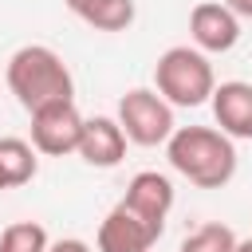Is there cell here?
Here are the masks:
<instances>
[{"label":"cell","mask_w":252,"mask_h":252,"mask_svg":"<svg viewBox=\"0 0 252 252\" xmlns=\"http://www.w3.org/2000/svg\"><path fill=\"white\" fill-rule=\"evenodd\" d=\"M4 189H8V177H4V169H0V193H4Z\"/></svg>","instance_id":"obj_18"},{"label":"cell","mask_w":252,"mask_h":252,"mask_svg":"<svg viewBox=\"0 0 252 252\" xmlns=\"http://www.w3.org/2000/svg\"><path fill=\"white\" fill-rule=\"evenodd\" d=\"M47 252H91V244H87V240L67 236V240H51V248H47Z\"/></svg>","instance_id":"obj_15"},{"label":"cell","mask_w":252,"mask_h":252,"mask_svg":"<svg viewBox=\"0 0 252 252\" xmlns=\"http://www.w3.org/2000/svg\"><path fill=\"white\" fill-rule=\"evenodd\" d=\"M83 114L75 106V98H59L47 102L39 110H32V146L47 158H67L79 154V138H83Z\"/></svg>","instance_id":"obj_6"},{"label":"cell","mask_w":252,"mask_h":252,"mask_svg":"<svg viewBox=\"0 0 252 252\" xmlns=\"http://www.w3.org/2000/svg\"><path fill=\"white\" fill-rule=\"evenodd\" d=\"M165 158L197 189H224L236 177V146L217 126H177L165 142Z\"/></svg>","instance_id":"obj_1"},{"label":"cell","mask_w":252,"mask_h":252,"mask_svg":"<svg viewBox=\"0 0 252 252\" xmlns=\"http://www.w3.org/2000/svg\"><path fill=\"white\" fill-rule=\"evenodd\" d=\"M126 130L118 118H106V114H94L83 122V138H79V158L94 169H114L122 158H126Z\"/></svg>","instance_id":"obj_8"},{"label":"cell","mask_w":252,"mask_h":252,"mask_svg":"<svg viewBox=\"0 0 252 252\" xmlns=\"http://www.w3.org/2000/svg\"><path fill=\"white\" fill-rule=\"evenodd\" d=\"M232 248H236V232L220 220H209V224L193 228L177 252H232Z\"/></svg>","instance_id":"obj_14"},{"label":"cell","mask_w":252,"mask_h":252,"mask_svg":"<svg viewBox=\"0 0 252 252\" xmlns=\"http://www.w3.org/2000/svg\"><path fill=\"white\" fill-rule=\"evenodd\" d=\"M67 8L94 32H126L134 24V0H67Z\"/></svg>","instance_id":"obj_11"},{"label":"cell","mask_w":252,"mask_h":252,"mask_svg":"<svg viewBox=\"0 0 252 252\" xmlns=\"http://www.w3.org/2000/svg\"><path fill=\"white\" fill-rule=\"evenodd\" d=\"M118 122H122L126 138L134 146H146V150L150 146H165L169 134L177 130L173 106L150 87H134V91H126L118 98Z\"/></svg>","instance_id":"obj_4"},{"label":"cell","mask_w":252,"mask_h":252,"mask_svg":"<svg viewBox=\"0 0 252 252\" xmlns=\"http://www.w3.org/2000/svg\"><path fill=\"white\" fill-rule=\"evenodd\" d=\"M39 150L24 138H0V169L8 177V189L16 185H28L35 173H39Z\"/></svg>","instance_id":"obj_12"},{"label":"cell","mask_w":252,"mask_h":252,"mask_svg":"<svg viewBox=\"0 0 252 252\" xmlns=\"http://www.w3.org/2000/svg\"><path fill=\"white\" fill-rule=\"evenodd\" d=\"M189 39L205 55H224L240 43V16L224 0H201L189 12Z\"/></svg>","instance_id":"obj_7"},{"label":"cell","mask_w":252,"mask_h":252,"mask_svg":"<svg viewBox=\"0 0 252 252\" xmlns=\"http://www.w3.org/2000/svg\"><path fill=\"white\" fill-rule=\"evenodd\" d=\"M224 4H228L240 20H252V0H224Z\"/></svg>","instance_id":"obj_16"},{"label":"cell","mask_w":252,"mask_h":252,"mask_svg":"<svg viewBox=\"0 0 252 252\" xmlns=\"http://www.w3.org/2000/svg\"><path fill=\"white\" fill-rule=\"evenodd\" d=\"M209 106H213L217 126L228 138H252V83H244V79L217 83Z\"/></svg>","instance_id":"obj_9"},{"label":"cell","mask_w":252,"mask_h":252,"mask_svg":"<svg viewBox=\"0 0 252 252\" xmlns=\"http://www.w3.org/2000/svg\"><path fill=\"white\" fill-rule=\"evenodd\" d=\"M154 91L169 106H205L217 91V75H213L209 55L189 43L165 47L154 63Z\"/></svg>","instance_id":"obj_3"},{"label":"cell","mask_w":252,"mask_h":252,"mask_svg":"<svg viewBox=\"0 0 252 252\" xmlns=\"http://www.w3.org/2000/svg\"><path fill=\"white\" fill-rule=\"evenodd\" d=\"M4 83L16 94V102L32 114L47 102L59 98H75V79L71 67L63 63V55L47 43H24L12 51L8 67H4Z\"/></svg>","instance_id":"obj_2"},{"label":"cell","mask_w":252,"mask_h":252,"mask_svg":"<svg viewBox=\"0 0 252 252\" xmlns=\"http://www.w3.org/2000/svg\"><path fill=\"white\" fill-rule=\"evenodd\" d=\"M122 201L134 205L138 213H146V217H154V220L165 224V217H169V209H173V181H169L165 173H158V169H142V173L130 177Z\"/></svg>","instance_id":"obj_10"},{"label":"cell","mask_w":252,"mask_h":252,"mask_svg":"<svg viewBox=\"0 0 252 252\" xmlns=\"http://www.w3.org/2000/svg\"><path fill=\"white\" fill-rule=\"evenodd\" d=\"M51 236L39 220H16L0 232V252H47Z\"/></svg>","instance_id":"obj_13"},{"label":"cell","mask_w":252,"mask_h":252,"mask_svg":"<svg viewBox=\"0 0 252 252\" xmlns=\"http://www.w3.org/2000/svg\"><path fill=\"white\" fill-rule=\"evenodd\" d=\"M232 252H252V236H248V240H236V248H232Z\"/></svg>","instance_id":"obj_17"},{"label":"cell","mask_w":252,"mask_h":252,"mask_svg":"<svg viewBox=\"0 0 252 252\" xmlns=\"http://www.w3.org/2000/svg\"><path fill=\"white\" fill-rule=\"evenodd\" d=\"M161 232H165L161 220H154V217L138 213L134 205L118 201L102 217L94 244H98V252H154V244L161 240Z\"/></svg>","instance_id":"obj_5"}]
</instances>
